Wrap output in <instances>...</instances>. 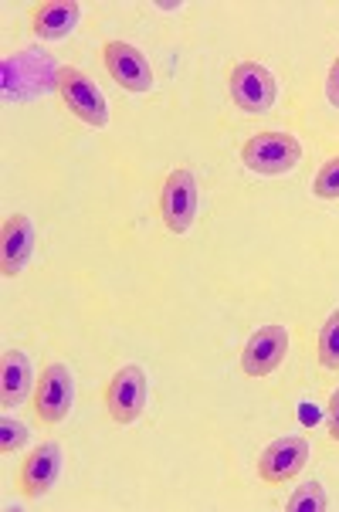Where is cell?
I'll return each instance as SVG.
<instances>
[{"mask_svg":"<svg viewBox=\"0 0 339 512\" xmlns=\"http://www.w3.org/2000/svg\"><path fill=\"white\" fill-rule=\"evenodd\" d=\"M302 143L289 133H258L241 146V163L258 177H282L299 167Z\"/></svg>","mask_w":339,"mask_h":512,"instance_id":"cell-1","label":"cell"},{"mask_svg":"<svg viewBox=\"0 0 339 512\" xmlns=\"http://www.w3.org/2000/svg\"><path fill=\"white\" fill-rule=\"evenodd\" d=\"M55 89H58V95H62L68 112H75L85 126H92V129H106L109 126L106 95H102V89L85 72H78V68H72V65L58 68Z\"/></svg>","mask_w":339,"mask_h":512,"instance_id":"cell-2","label":"cell"},{"mask_svg":"<svg viewBox=\"0 0 339 512\" xmlns=\"http://www.w3.org/2000/svg\"><path fill=\"white\" fill-rule=\"evenodd\" d=\"M75 407V373L68 363H51L34 387V414L41 424H62Z\"/></svg>","mask_w":339,"mask_h":512,"instance_id":"cell-3","label":"cell"},{"mask_svg":"<svg viewBox=\"0 0 339 512\" xmlns=\"http://www.w3.org/2000/svg\"><path fill=\"white\" fill-rule=\"evenodd\" d=\"M146 397H150V380L139 363H129L109 380L106 387V407L116 424H133L146 411Z\"/></svg>","mask_w":339,"mask_h":512,"instance_id":"cell-4","label":"cell"},{"mask_svg":"<svg viewBox=\"0 0 339 512\" xmlns=\"http://www.w3.org/2000/svg\"><path fill=\"white\" fill-rule=\"evenodd\" d=\"M231 99L241 112H268L278 99L272 72L258 62H241L231 68Z\"/></svg>","mask_w":339,"mask_h":512,"instance_id":"cell-5","label":"cell"},{"mask_svg":"<svg viewBox=\"0 0 339 512\" xmlns=\"http://www.w3.org/2000/svg\"><path fill=\"white\" fill-rule=\"evenodd\" d=\"M160 218L173 234L190 231L197 218V177L187 167H177L163 184L160 194Z\"/></svg>","mask_w":339,"mask_h":512,"instance_id":"cell-6","label":"cell"},{"mask_svg":"<svg viewBox=\"0 0 339 512\" xmlns=\"http://www.w3.org/2000/svg\"><path fill=\"white\" fill-rule=\"evenodd\" d=\"M285 353H289V329L285 326H262L251 333V340L241 350V370L248 377H268L282 367Z\"/></svg>","mask_w":339,"mask_h":512,"instance_id":"cell-7","label":"cell"},{"mask_svg":"<svg viewBox=\"0 0 339 512\" xmlns=\"http://www.w3.org/2000/svg\"><path fill=\"white\" fill-rule=\"evenodd\" d=\"M309 462V441L299 438V435H285V438H275L272 445L262 451L258 458V475L268 482V485H282L289 482L292 475H299L302 468Z\"/></svg>","mask_w":339,"mask_h":512,"instance_id":"cell-8","label":"cell"},{"mask_svg":"<svg viewBox=\"0 0 339 512\" xmlns=\"http://www.w3.org/2000/svg\"><path fill=\"white\" fill-rule=\"evenodd\" d=\"M102 62H106L112 82L123 85L126 92H150L153 89V68L143 58V51L126 45V41H109L102 51Z\"/></svg>","mask_w":339,"mask_h":512,"instance_id":"cell-9","label":"cell"},{"mask_svg":"<svg viewBox=\"0 0 339 512\" xmlns=\"http://www.w3.org/2000/svg\"><path fill=\"white\" fill-rule=\"evenodd\" d=\"M62 465H65L62 445H58V441H41L21 465V492L28 499L48 496V492L55 489L58 475H62Z\"/></svg>","mask_w":339,"mask_h":512,"instance_id":"cell-10","label":"cell"},{"mask_svg":"<svg viewBox=\"0 0 339 512\" xmlns=\"http://www.w3.org/2000/svg\"><path fill=\"white\" fill-rule=\"evenodd\" d=\"M34 221L28 214H11L4 221V234H0V268H4L7 279L21 275L28 268L34 255Z\"/></svg>","mask_w":339,"mask_h":512,"instance_id":"cell-11","label":"cell"},{"mask_svg":"<svg viewBox=\"0 0 339 512\" xmlns=\"http://www.w3.org/2000/svg\"><path fill=\"white\" fill-rule=\"evenodd\" d=\"M82 21V7L75 0H45L34 7L31 28L41 41H65Z\"/></svg>","mask_w":339,"mask_h":512,"instance_id":"cell-12","label":"cell"},{"mask_svg":"<svg viewBox=\"0 0 339 512\" xmlns=\"http://www.w3.org/2000/svg\"><path fill=\"white\" fill-rule=\"evenodd\" d=\"M31 357L24 350H7L4 353V373H0V404L17 407L31 397Z\"/></svg>","mask_w":339,"mask_h":512,"instance_id":"cell-13","label":"cell"},{"mask_svg":"<svg viewBox=\"0 0 339 512\" xmlns=\"http://www.w3.org/2000/svg\"><path fill=\"white\" fill-rule=\"evenodd\" d=\"M319 363L326 370H339V309L329 312V319L319 329Z\"/></svg>","mask_w":339,"mask_h":512,"instance_id":"cell-14","label":"cell"},{"mask_svg":"<svg viewBox=\"0 0 339 512\" xmlns=\"http://www.w3.org/2000/svg\"><path fill=\"white\" fill-rule=\"evenodd\" d=\"M326 506H329L326 489H323V482H316V479H306L289 499V512H323Z\"/></svg>","mask_w":339,"mask_h":512,"instance_id":"cell-15","label":"cell"},{"mask_svg":"<svg viewBox=\"0 0 339 512\" xmlns=\"http://www.w3.org/2000/svg\"><path fill=\"white\" fill-rule=\"evenodd\" d=\"M316 197L323 201H339V156L323 163V170L316 173Z\"/></svg>","mask_w":339,"mask_h":512,"instance_id":"cell-16","label":"cell"},{"mask_svg":"<svg viewBox=\"0 0 339 512\" xmlns=\"http://www.w3.org/2000/svg\"><path fill=\"white\" fill-rule=\"evenodd\" d=\"M24 441H28V428H24L17 418H0V451L4 455H11V451L24 448Z\"/></svg>","mask_w":339,"mask_h":512,"instance_id":"cell-17","label":"cell"},{"mask_svg":"<svg viewBox=\"0 0 339 512\" xmlns=\"http://www.w3.org/2000/svg\"><path fill=\"white\" fill-rule=\"evenodd\" d=\"M326 99H329V106L339 109V58L333 62V68H329V78H326Z\"/></svg>","mask_w":339,"mask_h":512,"instance_id":"cell-18","label":"cell"},{"mask_svg":"<svg viewBox=\"0 0 339 512\" xmlns=\"http://www.w3.org/2000/svg\"><path fill=\"white\" fill-rule=\"evenodd\" d=\"M329 435H333V441H339V387L329 397Z\"/></svg>","mask_w":339,"mask_h":512,"instance_id":"cell-19","label":"cell"}]
</instances>
